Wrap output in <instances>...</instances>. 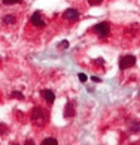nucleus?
Wrapping results in <instances>:
<instances>
[{
    "mask_svg": "<svg viewBox=\"0 0 140 145\" xmlns=\"http://www.w3.org/2000/svg\"><path fill=\"white\" fill-rule=\"evenodd\" d=\"M91 81L92 82H102V79H100L98 76H91Z\"/></svg>",
    "mask_w": 140,
    "mask_h": 145,
    "instance_id": "f3484780",
    "label": "nucleus"
},
{
    "mask_svg": "<svg viewBox=\"0 0 140 145\" xmlns=\"http://www.w3.org/2000/svg\"><path fill=\"white\" fill-rule=\"evenodd\" d=\"M0 133H3V135L6 133V126L5 124H0Z\"/></svg>",
    "mask_w": 140,
    "mask_h": 145,
    "instance_id": "dca6fc26",
    "label": "nucleus"
},
{
    "mask_svg": "<svg viewBox=\"0 0 140 145\" xmlns=\"http://www.w3.org/2000/svg\"><path fill=\"white\" fill-rule=\"evenodd\" d=\"M134 64H136V57L134 56H122L119 58V69L121 70H125V69H128Z\"/></svg>",
    "mask_w": 140,
    "mask_h": 145,
    "instance_id": "7ed1b4c3",
    "label": "nucleus"
},
{
    "mask_svg": "<svg viewBox=\"0 0 140 145\" xmlns=\"http://www.w3.org/2000/svg\"><path fill=\"white\" fill-rule=\"evenodd\" d=\"M30 115H31V123L34 126H37V127H43V126H46L48 117L45 115V112L40 109V108H33Z\"/></svg>",
    "mask_w": 140,
    "mask_h": 145,
    "instance_id": "f257e3e1",
    "label": "nucleus"
},
{
    "mask_svg": "<svg viewBox=\"0 0 140 145\" xmlns=\"http://www.w3.org/2000/svg\"><path fill=\"white\" fill-rule=\"evenodd\" d=\"M24 145H34V142H33V141H31V139H27V141H25V144H24Z\"/></svg>",
    "mask_w": 140,
    "mask_h": 145,
    "instance_id": "a211bd4d",
    "label": "nucleus"
},
{
    "mask_svg": "<svg viewBox=\"0 0 140 145\" xmlns=\"http://www.w3.org/2000/svg\"><path fill=\"white\" fill-rule=\"evenodd\" d=\"M128 130L131 132V133H137V132H140V123H136V121H131L130 124H128Z\"/></svg>",
    "mask_w": 140,
    "mask_h": 145,
    "instance_id": "6e6552de",
    "label": "nucleus"
},
{
    "mask_svg": "<svg viewBox=\"0 0 140 145\" xmlns=\"http://www.w3.org/2000/svg\"><path fill=\"white\" fill-rule=\"evenodd\" d=\"M69 46V42L67 41H61V42H60V48H61V49H66Z\"/></svg>",
    "mask_w": 140,
    "mask_h": 145,
    "instance_id": "2eb2a0df",
    "label": "nucleus"
},
{
    "mask_svg": "<svg viewBox=\"0 0 140 145\" xmlns=\"http://www.w3.org/2000/svg\"><path fill=\"white\" fill-rule=\"evenodd\" d=\"M3 23L8 24V26L15 24V16H13V15H6V16H3Z\"/></svg>",
    "mask_w": 140,
    "mask_h": 145,
    "instance_id": "1a4fd4ad",
    "label": "nucleus"
},
{
    "mask_svg": "<svg viewBox=\"0 0 140 145\" xmlns=\"http://www.w3.org/2000/svg\"><path fill=\"white\" fill-rule=\"evenodd\" d=\"M88 3H89L91 6H98V5L103 3V0H88Z\"/></svg>",
    "mask_w": 140,
    "mask_h": 145,
    "instance_id": "ddd939ff",
    "label": "nucleus"
},
{
    "mask_svg": "<svg viewBox=\"0 0 140 145\" xmlns=\"http://www.w3.org/2000/svg\"><path fill=\"white\" fill-rule=\"evenodd\" d=\"M94 31L97 33L98 38H106L110 33V26H109V23H98L94 26Z\"/></svg>",
    "mask_w": 140,
    "mask_h": 145,
    "instance_id": "f03ea898",
    "label": "nucleus"
},
{
    "mask_svg": "<svg viewBox=\"0 0 140 145\" xmlns=\"http://www.w3.org/2000/svg\"><path fill=\"white\" fill-rule=\"evenodd\" d=\"M11 97L18 99V100H24V94L19 93V91H12V93H11Z\"/></svg>",
    "mask_w": 140,
    "mask_h": 145,
    "instance_id": "9b49d317",
    "label": "nucleus"
},
{
    "mask_svg": "<svg viewBox=\"0 0 140 145\" xmlns=\"http://www.w3.org/2000/svg\"><path fill=\"white\" fill-rule=\"evenodd\" d=\"M42 97L48 103H54V100H55V94L51 91V90H43V91H42Z\"/></svg>",
    "mask_w": 140,
    "mask_h": 145,
    "instance_id": "423d86ee",
    "label": "nucleus"
},
{
    "mask_svg": "<svg viewBox=\"0 0 140 145\" xmlns=\"http://www.w3.org/2000/svg\"><path fill=\"white\" fill-rule=\"evenodd\" d=\"M5 5H16V3H21L23 0H2Z\"/></svg>",
    "mask_w": 140,
    "mask_h": 145,
    "instance_id": "f8f14e48",
    "label": "nucleus"
},
{
    "mask_svg": "<svg viewBox=\"0 0 140 145\" xmlns=\"http://www.w3.org/2000/svg\"><path fill=\"white\" fill-rule=\"evenodd\" d=\"M30 23L33 24V26H36V27H39V29H42V27H45V24H46V21H45V18H43V15L40 14V12H34L33 15H31V18H30Z\"/></svg>",
    "mask_w": 140,
    "mask_h": 145,
    "instance_id": "20e7f679",
    "label": "nucleus"
},
{
    "mask_svg": "<svg viewBox=\"0 0 140 145\" xmlns=\"http://www.w3.org/2000/svg\"><path fill=\"white\" fill-rule=\"evenodd\" d=\"M77 76H79V81H81V82H87V79H88L85 73H79Z\"/></svg>",
    "mask_w": 140,
    "mask_h": 145,
    "instance_id": "4468645a",
    "label": "nucleus"
},
{
    "mask_svg": "<svg viewBox=\"0 0 140 145\" xmlns=\"http://www.w3.org/2000/svg\"><path fill=\"white\" fill-rule=\"evenodd\" d=\"M64 115H66V118H70V117H73V115H75V109H73L72 103H67V105H66V109H64Z\"/></svg>",
    "mask_w": 140,
    "mask_h": 145,
    "instance_id": "0eeeda50",
    "label": "nucleus"
},
{
    "mask_svg": "<svg viewBox=\"0 0 140 145\" xmlns=\"http://www.w3.org/2000/svg\"><path fill=\"white\" fill-rule=\"evenodd\" d=\"M42 145H58V141L55 138H46L42 141Z\"/></svg>",
    "mask_w": 140,
    "mask_h": 145,
    "instance_id": "9d476101",
    "label": "nucleus"
},
{
    "mask_svg": "<svg viewBox=\"0 0 140 145\" xmlns=\"http://www.w3.org/2000/svg\"><path fill=\"white\" fill-rule=\"evenodd\" d=\"M63 16L66 18V20H70V21H76L77 18H79V12L76 11V9H73V8H70V9H67L64 14H63Z\"/></svg>",
    "mask_w": 140,
    "mask_h": 145,
    "instance_id": "39448f33",
    "label": "nucleus"
}]
</instances>
